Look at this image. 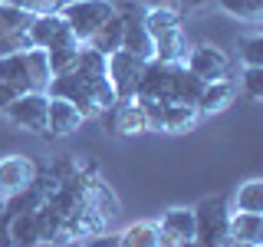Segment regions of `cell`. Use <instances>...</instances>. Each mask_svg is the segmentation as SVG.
<instances>
[{
    "instance_id": "1",
    "label": "cell",
    "mask_w": 263,
    "mask_h": 247,
    "mask_svg": "<svg viewBox=\"0 0 263 247\" xmlns=\"http://www.w3.org/2000/svg\"><path fill=\"white\" fill-rule=\"evenodd\" d=\"M145 30L152 37L155 60L161 63H184L187 56V37L181 27V13L171 7H145Z\"/></svg>"
},
{
    "instance_id": "2",
    "label": "cell",
    "mask_w": 263,
    "mask_h": 247,
    "mask_svg": "<svg viewBox=\"0 0 263 247\" xmlns=\"http://www.w3.org/2000/svg\"><path fill=\"white\" fill-rule=\"evenodd\" d=\"M191 211H194V241L201 247H227L230 244V234H227L230 201H227V195L204 198Z\"/></svg>"
},
{
    "instance_id": "3",
    "label": "cell",
    "mask_w": 263,
    "mask_h": 247,
    "mask_svg": "<svg viewBox=\"0 0 263 247\" xmlns=\"http://www.w3.org/2000/svg\"><path fill=\"white\" fill-rule=\"evenodd\" d=\"M72 69H76V73H79V79L89 86V93H92L96 105H99V112L109 109V105L115 102V93H112L109 69H105V56H102V53H96L92 46L82 43L79 56H76V63H72Z\"/></svg>"
},
{
    "instance_id": "4",
    "label": "cell",
    "mask_w": 263,
    "mask_h": 247,
    "mask_svg": "<svg viewBox=\"0 0 263 247\" xmlns=\"http://www.w3.org/2000/svg\"><path fill=\"white\" fill-rule=\"evenodd\" d=\"M112 13H115L112 0H72V4H63V10H60L66 27L79 37V43H89V37H92Z\"/></svg>"
},
{
    "instance_id": "5",
    "label": "cell",
    "mask_w": 263,
    "mask_h": 247,
    "mask_svg": "<svg viewBox=\"0 0 263 247\" xmlns=\"http://www.w3.org/2000/svg\"><path fill=\"white\" fill-rule=\"evenodd\" d=\"M30 23H33V13L20 10L16 4H0V56L33 49L30 46Z\"/></svg>"
},
{
    "instance_id": "6",
    "label": "cell",
    "mask_w": 263,
    "mask_h": 247,
    "mask_svg": "<svg viewBox=\"0 0 263 247\" xmlns=\"http://www.w3.org/2000/svg\"><path fill=\"white\" fill-rule=\"evenodd\" d=\"M145 63L148 60H138V56L125 53V49L105 56V69H109V82H112L115 99H135L142 73H145Z\"/></svg>"
},
{
    "instance_id": "7",
    "label": "cell",
    "mask_w": 263,
    "mask_h": 247,
    "mask_svg": "<svg viewBox=\"0 0 263 247\" xmlns=\"http://www.w3.org/2000/svg\"><path fill=\"white\" fill-rule=\"evenodd\" d=\"M46 96H56V99H66L69 105H76L82 119H96L99 115V105H96V99L92 93H89V86L79 79V73L72 69H66V73H56L53 79H49V86H46Z\"/></svg>"
},
{
    "instance_id": "8",
    "label": "cell",
    "mask_w": 263,
    "mask_h": 247,
    "mask_svg": "<svg viewBox=\"0 0 263 247\" xmlns=\"http://www.w3.org/2000/svg\"><path fill=\"white\" fill-rule=\"evenodd\" d=\"M46 105H49V96L46 93H23V96H16L13 102L7 105L4 115L13 122L16 129L46 135Z\"/></svg>"
},
{
    "instance_id": "9",
    "label": "cell",
    "mask_w": 263,
    "mask_h": 247,
    "mask_svg": "<svg viewBox=\"0 0 263 247\" xmlns=\"http://www.w3.org/2000/svg\"><path fill=\"white\" fill-rule=\"evenodd\" d=\"M184 66L201 82H217V79L230 76V56L220 46H214V43H197L194 49H187Z\"/></svg>"
},
{
    "instance_id": "10",
    "label": "cell",
    "mask_w": 263,
    "mask_h": 247,
    "mask_svg": "<svg viewBox=\"0 0 263 247\" xmlns=\"http://www.w3.org/2000/svg\"><path fill=\"white\" fill-rule=\"evenodd\" d=\"M99 115L109 122V129L115 135H142V132H148V122H145L138 99H115L109 109H102Z\"/></svg>"
},
{
    "instance_id": "11",
    "label": "cell",
    "mask_w": 263,
    "mask_h": 247,
    "mask_svg": "<svg viewBox=\"0 0 263 247\" xmlns=\"http://www.w3.org/2000/svg\"><path fill=\"white\" fill-rule=\"evenodd\" d=\"M36 171L40 168L27 155H7V158H0V198L7 201V198L20 195L23 188L36 178Z\"/></svg>"
},
{
    "instance_id": "12",
    "label": "cell",
    "mask_w": 263,
    "mask_h": 247,
    "mask_svg": "<svg viewBox=\"0 0 263 247\" xmlns=\"http://www.w3.org/2000/svg\"><path fill=\"white\" fill-rule=\"evenodd\" d=\"M155 224H158L161 247H181L184 241H194V211L191 208H171Z\"/></svg>"
},
{
    "instance_id": "13",
    "label": "cell",
    "mask_w": 263,
    "mask_h": 247,
    "mask_svg": "<svg viewBox=\"0 0 263 247\" xmlns=\"http://www.w3.org/2000/svg\"><path fill=\"white\" fill-rule=\"evenodd\" d=\"M201 89H204V82L197 79L184 63H171L164 102H181V105H194V109H197V96H201Z\"/></svg>"
},
{
    "instance_id": "14",
    "label": "cell",
    "mask_w": 263,
    "mask_h": 247,
    "mask_svg": "<svg viewBox=\"0 0 263 247\" xmlns=\"http://www.w3.org/2000/svg\"><path fill=\"white\" fill-rule=\"evenodd\" d=\"M82 115L76 105H69L66 99H56L49 96V105H46V138H69L72 132H79L82 126Z\"/></svg>"
},
{
    "instance_id": "15",
    "label": "cell",
    "mask_w": 263,
    "mask_h": 247,
    "mask_svg": "<svg viewBox=\"0 0 263 247\" xmlns=\"http://www.w3.org/2000/svg\"><path fill=\"white\" fill-rule=\"evenodd\" d=\"M79 49H82L79 37L66 27V20H63V30L56 33V37L49 40V46L43 49V53H46V63H49V73H53V76H56V73H66L72 63H76Z\"/></svg>"
},
{
    "instance_id": "16",
    "label": "cell",
    "mask_w": 263,
    "mask_h": 247,
    "mask_svg": "<svg viewBox=\"0 0 263 247\" xmlns=\"http://www.w3.org/2000/svg\"><path fill=\"white\" fill-rule=\"evenodd\" d=\"M234 102V82L230 79H217V82H204L201 96H197V112L211 115V112H224Z\"/></svg>"
},
{
    "instance_id": "17",
    "label": "cell",
    "mask_w": 263,
    "mask_h": 247,
    "mask_svg": "<svg viewBox=\"0 0 263 247\" xmlns=\"http://www.w3.org/2000/svg\"><path fill=\"white\" fill-rule=\"evenodd\" d=\"M227 234H230V241L260 244V241H263V214H250V211H230Z\"/></svg>"
},
{
    "instance_id": "18",
    "label": "cell",
    "mask_w": 263,
    "mask_h": 247,
    "mask_svg": "<svg viewBox=\"0 0 263 247\" xmlns=\"http://www.w3.org/2000/svg\"><path fill=\"white\" fill-rule=\"evenodd\" d=\"M122 30H125V27H122V16L112 13L109 20H105L92 37H89L86 46H92L96 53H102V56H112V53H119V49H122Z\"/></svg>"
},
{
    "instance_id": "19",
    "label": "cell",
    "mask_w": 263,
    "mask_h": 247,
    "mask_svg": "<svg viewBox=\"0 0 263 247\" xmlns=\"http://www.w3.org/2000/svg\"><path fill=\"white\" fill-rule=\"evenodd\" d=\"M119 247H161L158 237V224L155 221H135L125 231H119Z\"/></svg>"
},
{
    "instance_id": "20",
    "label": "cell",
    "mask_w": 263,
    "mask_h": 247,
    "mask_svg": "<svg viewBox=\"0 0 263 247\" xmlns=\"http://www.w3.org/2000/svg\"><path fill=\"white\" fill-rule=\"evenodd\" d=\"M60 30H63V16L60 13H40V16H33V23H30V46L46 49L49 40H53Z\"/></svg>"
},
{
    "instance_id": "21",
    "label": "cell",
    "mask_w": 263,
    "mask_h": 247,
    "mask_svg": "<svg viewBox=\"0 0 263 247\" xmlns=\"http://www.w3.org/2000/svg\"><path fill=\"white\" fill-rule=\"evenodd\" d=\"M10 241H13V247H33V244H40L36 214L27 211V214H16V218H10Z\"/></svg>"
},
{
    "instance_id": "22",
    "label": "cell",
    "mask_w": 263,
    "mask_h": 247,
    "mask_svg": "<svg viewBox=\"0 0 263 247\" xmlns=\"http://www.w3.org/2000/svg\"><path fill=\"white\" fill-rule=\"evenodd\" d=\"M234 211H250V214H263V178H250L237 188L234 195Z\"/></svg>"
},
{
    "instance_id": "23",
    "label": "cell",
    "mask_w": 263,
    "mask_h": 247,
    "mask_svg": "<svg viewBox=\"0 0 263 247\" xmlns=\"http://www.w3.org/2000/svg\"><path fill=\"white\" fill-rule=\"evenodd\" d=\"M217 7L243 23H260L263 16V0H217Z\"/></svg>"
},
{
    "instance_id": "24",
    "label": "cell",
    "mask_w": 263,
    "mask_h": 247,
    "mask_svg": "<svg viewBox=\"0 0 263 247\" xmlns=\"http://www.w3.org/2000/svg\"><path fill=\"white\" fill-rule=\"evenodd\" d=\"M237 53H240L243 66H263V37H260V33L240 37V40H237Z\"/></svg>"
},
{
    "instance_id": "25",
    "label": "cell",
    "mask_w": 263,
    "mask_h": 247,
    "mask_svg": "<svg viewBox=\"0 0 263 247\" xmlns=\"http://www.w3.org/2000/svg\"><path fill=\"white\" fill-rule=\"evenodd\" d=\"M243 96L260 102L263 99V66H243Z\"/></svg>"
},
{
    "instance_id": "26",
    "label": "cell",
    "mask_w": 263,
    "mask_h": 247,
    "mask_svg": "<svg viewBox=\"0 0 263 247\" xmlns=\"http://www.w3.org/2000/svg\"><path fill=\"white\" fill-rule=\"evenodd\" d=\"M16 7L27 10V13H33V16H40V13H60L63 0H16Z\"/></svg>"
},
{
    "instance_id": "27",
    "label": "cell",
    "mask_w": 263,
    "mask_h": 247,
    "mask_svg": "<svg viewBox=\"0 0 263 247\" xmlns=\"http://www.w3.org/2000/svg\"><path fill=\"white\" fill-rule=\"evenodd\" d=\"M211 7H217V0H175L178 13H204Z\"/></svg>"
},
{
    "instance_id": "28",
    "label": "cell",
    "mask_w": 263,
    "mask_h": 247,
    "mask_svg": "<svg viewBox=\"0 0 263 247\" xmlns=\"http://www.w3.org/2000/svg\"><path fill=\"white\" fill-rule=\"evenodd\" d=\"M0 247H13V241H10V214L4 208V198H0Z\"/></svg>"
},
{
    "instance_id": "29",
    "label": "cell",
    "mask_w": 263,
    "mask_h": 247,
    "mask_svg": "<svg viewBox=\"0 0 263 247\" xmlns=\"http://www.w3.org/2000/svg\"><path fill=\"white\" fill-rule=\"evenodd\" d=\"M79 247H119V237L115 234H96V237H86Z\"/></svg>"
},
{
    "instance_id": "30",
    "label": "cell",
    "mask_w": 263,
    "mask_h": 247,
    "mask_svg": "<svg viewBox=\"0 0 263 247\" xmlns=\"http://www.w3.org/2000/svg\"><path fill=\"white\" fill-rule=\"evenodd\" d=\"M227 247H260V244H243V241H230Z\"/></svg>"
},
{
    "instance_id": "31",
    "label": "cell",
    "mask_w": 263,
    "mask_h": 247,
    "mask_svg": "<svg viewBox=\"0 0 263 247\" xmlns=\"http://www.w3.org/2000/svg\"><path fill=\"white\" fill-rule=\"evenodd\" d=\"M33 247H79V244H33Z\"/></svg>"
},
{
    "instance_id": "32",
    "label": "cell",
    "mask_w": 263,
    "mask_h": 247,
    "mask_svg": "<svg viewBox=\"0 0 263 247\" xmlns=\"http://www.w3.org/2000/svg\"><path fill=\"white\" fill-rule=\"evenodd\" d=\"M181 247H201V244H197V241H184V244H181Z\"/></svg>"
},
{
    "instance_id": "33",
    "label": "cell",
    "mask_w": 263,
    "mask_h": 247,
    "mask_svg": "<svg viewBox=\"0 0 263 247\" xmlns=\"http://www.w3.org/2000/svg\"><path fill=\"white\" fill-rule=\"evenodd\" d=\"M0 4H16V0H0Z\"/></svg>"
},
{
    "instance_id": "34",
    "label": "cell",
    "mask_w": 263,
    "mask_h": 247,
    "mask_svg": "<svg viewBox=\"0 0 263 247\" xmlns=\"http://www.w3.org/2000/svg\"><path fill=\"white\" fill-rule=\"evenodd\" d=\"M63 4H72V0H63Z\"/></svg>"
}]
</instances>
